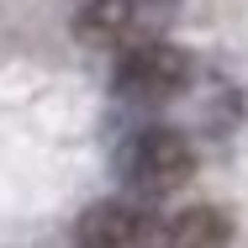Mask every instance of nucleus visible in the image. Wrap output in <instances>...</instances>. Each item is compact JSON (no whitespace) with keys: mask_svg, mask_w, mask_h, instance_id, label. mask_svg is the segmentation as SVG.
<instances>
[{"mask_svg":"<svg viewBox=\"0 0 248 248\" xmlns=\"http://www.w3.org/2000/svg\"><path fill=\"white\" fill-rule=\"evenodd\" d=\"M196 79V63L190 53L174 48V43H138V48L116 53V69H111V90L132 106H169L174 95H185Z\"/></svg>","mask_w":248,"mask_h":248,"instance_id":"obj_1","label":"nucleus"},{"mask_svg":"<svg viewBox=\"0 0 248 248\" xmlns=\"http://www.w3.org/2000/svg\"><path fill=\"white\" fill-rule=\"evenodd\" d=\"M174 21V0H90L79 11V37L95 48H138V43H158L164 27Z\"/></svg>","mask_w":248,"mask_h":248,"instance_id":"obj_3","label":"nucleus"},{"mask_svg":"<svg viewBox=\"0 0 248 248\" xmlns=\"http://www.w3.org/2000/svg\"><path fill=\"white\" fill-rule=\"evenodd\" d=\"M227 243H232V222L217 206H185L158 232V248H227Z\"/></svg>","mask_w":248,"mask_h":248,"instance_id":"obj_5","label":"nucleus"},{"mask_svg":"<svg viewBox=\"0 0 248 248\" xmlns=\"http://www.w3.org/2000/svg\"><path fill=\"white\" fill-rule=\"evenodd\" d=\"M196 174V148H190V138L185 132H174V127H148V132H138L127 153H122V180L138 190V196H174L185 180Z\"/></svg>","mask_w":248,"mask_h":248,"instance_id":"obj_2","label":"nucleus"},{"mask_svg":"<svg viewBox=\"0 0 248 248\" xmlns=\"http://www.w3.org/2000/svg\"><path fill=\"white\" fill-rule=\"evenodd\" d=\"M153 232V211L143 201H95L79 227H74V243L79 248H138L148 243Z\"/></svg>","mask_w":248,"mask_h":248,"instance_id":"obj_4","label":"nucleus"}]
</instances>
